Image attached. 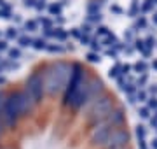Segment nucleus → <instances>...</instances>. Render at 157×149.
Segmentation results:
<instances>
[{
  "label": "nucleus",
  "mask_w": 157,
  "mask_h": 149,
  "mask_svg": "<svg viewBox=\"0 0 157 149\" xmlns=\"http://www.w3.org/2000/svg\"><path fill=\"white\" fill-rule=\"evenodd\" d=\"M72 77V67L65 62H58L52 67L45 70V74H42L44 79V90L49 95H58L67 90L68 81Z\"/></svg>",
  "instance_id": "f257e3e1"
},
{
  "label": "nucleus",
  "mask_w": 157,
  "mask_h": 149,
  "mask_svg": "<svg viewBox=\"0 0 157 149\" xmlns=\"http://www.w3.org/2000/svg\"><path fill=\"white\" fill-rule=\"evenodd\" d=\"M26 91L28 95L35 100V103L40 102V98L44 97V79H42V74H33L28 79V84H26Z\"/></svg>",
  "instance_id": "f03ea898"
}]
</instances>
